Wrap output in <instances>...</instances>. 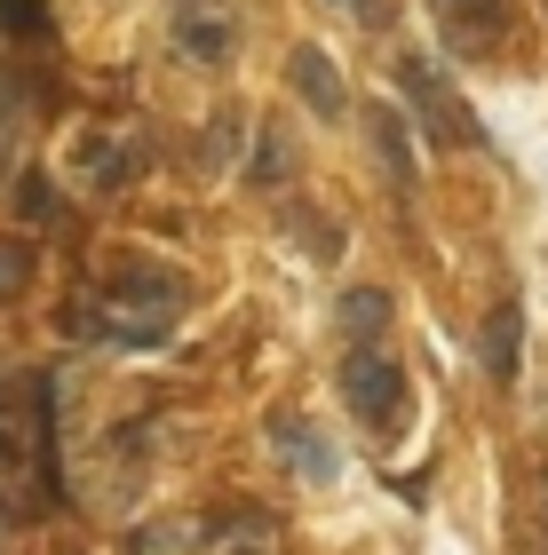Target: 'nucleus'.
Here are the masks:
<instances>
[{"instance_id": "obj_1", "label": "nucleus", "mask_w": 548, "mask_h": 555, "mask_svg": "<svg viewBox=\"0 0 548 555\" xmlns=\"http://www.w3.org/2000/svg\"><path fill=\"white\" fill-rule=\"evenodd\" d=\"M183 270H160V262H119L112 270V286L104 301H95L88 318H64V325H80V334H104V341H128V349H152L176 334V318H183Z\"/></svg>"}, {"instance_id": "obj_2", "label": "nucleus", "mask_w": 548, "mask_h": 555, "mask_svg": "<svg viewBox=\"0 0 548 555\" xmlns=\"http://www.w3.org/2000/svg\"><path fill=\"white\" fill-rule=\"evenodd\" d=\"M397 88H406V104L421 112V128H430L445 151H477V143H485L477 112H469L461 95L437 80V64H430V56H397Z\"/></svg>"}, {"instance_id": "obj_3", "label": "nucleus", "mask_w": 548, "mask_h": 555, "mask_svg": "<svg viewBox=\"0 0 548 555\" xmlns=\"http://www.w3.org/2000/svg\"><path fill=\"white\" fill-rule=\"evenodd\" d=\"M342 397H351V413L373 437H390V421L406 413V373H397L390 349H351L342 358Z\"/></svg>"}, {"instance_id": "obj_4", "label": "nucleus", "mask_w": 548, "mask_h": 555, "mask_svg": "<svg viewBox=\"0 0 548 555\" xmlns=\"http://www.w3.org/2000/svg\"><path fill=\"white\" fill-rule=\"evenodd\" d=\"M176 48H183V64L199 72H222L239 56V24L222 0H176Z\"/></svg>"}, {"instance_id": "obj_5", "label": "nucleus", "mask_w": 548, "mask_h": 555, "mask_svg": "<svg viewBox=\"0 0 548 555\" xmlns=\"http://www.w3.org/2000/svg\"><path fill=\"white\" fill-rule=\"evenodd\" d=\"M454 56H501L509 40V0H430Z\"/></svg>"}, {"instance_id": "obj_6", "label": "nucleus", "mask_w": 548, "mask_h": 555, "mask_svg": "<svg viewBox=\"0 0 548 555\" xmlns=\"http://www.w3.org/2000/svg\"><path fill=\"white\" fill-rule=\"evenodd\" d=\"M286 80H294V95H303V104L318 112V119H342V112H351V88H342V64L327 56V48H294V56H286Z\"/></svg>"}, {"instance_id": "obj_7", "label": "nucleus", "mask_w": 548, "mask_h": 555, "mask_svg": "<svg viewBox=\"0 0 548 555\" xmlns=\"http://www.w3.org/2000/svg\"><path fill=\"white\" fill-rule=\"evenodd\" d=\"M270 444H279L286 461H294V476H303V485H318V492H327L334 476H342V452H334L327 437H318V428H310L303 413H279V421H270Z\"/></svg>"}, {"instance_id": "obj_8", "label": "nucleus", "mask_w": 548, "mask_h": 555, "mask_svg": "<svg viewBox=\"0 0 548 555\" xmlns=\"http://www.w3.org/2000/svg\"><path fill=\"white\" fill-rule=\"evenodd\" d=\"M294 175H303V143H294L279 119H263V128L246 135V183L255 191H286Z\"/></svg>"}, {"instance_id": "obj_9", "label": "nucleus", "mask_w": 548, "mask_h": 555, "mask_svg": "<svg viewBox=\"0 0 548 555\" xmlns=\"http://www.w3.org/2000/svg\"><path fill=\"white\" fill-rule=\"evenodd\" d=\"M517 349H525V310L517 301H493L485 310V334H477V358H485V382H517Z\"/></svg>"}, {"instance_id": "obj_10", "label": "nucleus", "mask_w": 548, "mask_h": 555, "mask_svg": "<svg viewBox=\"0 0 548 555\" xmlns=\"http://www.w3.org/2000/svg\"><path fill=\"white\" fill-rule=\"evenodd\" d=\"M334 325H342V341H351V349H373L390 334V294L382 286H351V294H342V310H334Z\"/></svg>"}, {"instance_id": "obj_11", "label": "nucleus", "mask_w": 548, "mask_h": 555, "mask_svg": "<svg viewBox=\"0 0 548 555\" xmlns=\"http://www.w3.org/2000/svg\"><path fill=\"white\" fill-rule=\"evenodd\" d=\"M72 167H80L95 191H119V183H128V175H136L143 159H136L128 143H112V135H80V143H72Z\"/></svg>"}, {"instance_id": "obj_12", "label": "nucleus", "mask_w": 548, "mask_h": 555, "mask_svg": "<svg viewBox=\"0 0 548 555\" xmlns=\"http://www.w3.org/2000/svg\"><path fill=\"white\" fill-rule=\"evenodd\" d=\"M373 151H382V167H390V183H397V191H413V183H421V175H413V128H406V112H397V104L373 112Z\"/></svg>"}, {"instance_id": "obj_13", "label": "nucleus", "mask_w": 548, "mask_h": 555, "mask_svg": "<svg viewBox=\"0 0 548 555\" xmlns=\"http://www.w3.org/2000/svg\"><path fill=\"white\" fill-rule=\"evenodd\" d=\"M286 231H294V246H303L310 262H342V222L334 215H318V207H286Z\"/></svg>"}, {"instance_id": "obj_14", "label": "nucleus", "mask_w": 548, "mask_h": 555, "mask_svg": "<svg viewBox=\"0 0 548 555\" xmlns=\"http://www.w3.org/2000/svg\"><path fill=\"white\" fill-rule=\"evenodd\" d=\"M176 547H199V524L176 516V524H143L136 532V555H176Z\"/></svg>"}, {"instance_id": "obj_15", "label": "nucleus", "mask_w": 548, "mask_h": 555, "mask_svg": "<svg viewBox=\"0 0 548 555\" xmlns=\"http://www.w3.org/2000/svg\"><path fill=\"white\" fill-rule=\"evenodd\" d=\"M239 143H246V119H239V112H215V128H207V167H222Z\"/></svg>"}, {"instance_id": "obj_16", "label": "nucleus", "mask_w": 548, "mask_h": 555, "mask_svg": "<svg viewBox=\"0 0 548 555\" xmlns=\"http://www.w3.org/2000/svg\"><path fill=\"white\" fill-rule=\"evenodd\" d=\"M334 9H351V16H366V24H373V16H390V0H334Z\"/></svg>"}, {"instance_id": "obj_17", "label": "nucleus", "mask_w": 548, "mask_h": 555, "mask_svg": "<svg viewBox=\"0 0 548 555\" xmlns=\"http://www.w3.org/2000/svg\"><path fill=\"white\" fill-rule=\"evenodd\" d=\"M0 167H9V112H0Z\"/></svg>"}, {"instance_id": "obj_18", "label": "nucleus", "mask_w": 548, "mask_h": 555, "mask_svg": "<svg viewBox=\"0 0 548 555\" xmlns=\"http://www.w3.org/2000/svg\"><path fill=\"white\" fill-rule=\"evenodd\" d=\"M9 278H16V262H9V255H0V286H9Z\"/></svg>"}, {"instance_id": "obj_19", "label": "nucleus", "mask_w": 548, "mask_h": 555, "mask_svg": "<svg viewBox=\"0 0 548 555\" xmlns=\"http://www.w3.org/2000/svg\"><path fill=\"white\" fill-rule=\"evenodd\" d=\"M0 540H9V524H0Z\"/></svg>"}]
</instances>
